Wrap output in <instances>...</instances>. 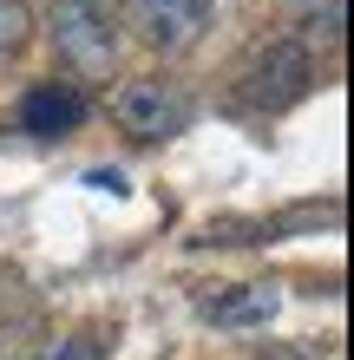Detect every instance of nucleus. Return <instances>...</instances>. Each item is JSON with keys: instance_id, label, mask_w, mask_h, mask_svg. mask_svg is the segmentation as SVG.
Here are the masks:
<instances>
[{"instance_id": "11", "label": "nucleus", "mask_w": 354, "mask_h": 360, "mask_svg": "<svg viewBox=\"0 0 354 360\" xmlns=\"http://www.w3.org/2000/svg\"><path fill=\"white\" fill-rule=\"evenodd\" d=\"M92 7H106V13H112V7H132V0H92Z\"/></svg>"}, {"instance_id": "8", "label": "nucleus", "mask_w": 354, "mask_h": 360, "mask_svg": "<svg viewBox=\"0 0 354 360\" xmlns=\"http://www.w3.org/2000/svg\"><path fill=\"white\" fill-rule=\"evenodd\" d=\"M39 314H0V360H46V341H39Z\"/></svg>"}, {"instance_id": "9", "label": "nucleus", "mask_w": 354, "mask_h": 360, "mask_svg": "<svg viewBox=\"0 0 354 360\" xmlns=\"http://www.w3.org/2000/svg\"><path fill=\"white\" fill-rule=\"evenodd\" d=\"M33 39V7L27 0H0V53H20Z\"/></svg>"}, {"instance_id": "3", "label": "nucleus", "mask_w": 354, "mask_h": 360, "mask_svg": "<svg viewBox=\"0 0 354 360\" xmlns=\"http://www.w3.org/2000/svg\"><path fill=\"white\" fill-rule=\"evenodd\" d=\"M112 124L144 138V144L177 138L184 124H191V92H184L177 79H125L112 92Z\"/></svg>"}, {"instance_id": "5", "label": "nucleus", "mask_w": 354, "mask_h": 360, "mask_svg": "<svg viewBox=\"0 0 354 360\" xmlns=\"http://www.w3.org/2000/svg\"><path fill=\"white\" fill-rule=\"evenodd\" d=\"M86 92L79 86H33L27 98H20V131H33V138H59V131H79L86 124Z\"/></svg>"}, {"instance_id": "6", "label": "nucleus", "mask_w": 354, "mask_h": 360, "mask_svg": "<svg viewBox=\"0 0 354 360\" xmlns=\"http://www.w3.org/2000/svg\"><path fill=\"white\" fill-rule=\"evenodd\" d=\"M276 308H282V288L276 282H236V288H223V295L203 302V321L243 334V328H269V321H276Z\"/></svg>"}, {"instance_id": "1", "label": "nucleus", "mask_w": 354, "mask_h": 360, "mask_svg": "<svg viewBox=\"0 0 354 360\" xmlns=\"http://www.w3.org/2000/svg\"><path fill=\"white\" fill-rule=\"evenodd\" d=\"M315 92V53L302 46L296 33H282V39H263L256 53L236 66V86H230V98L243 105V112H289L296 98H308Z\"/></svg>"}, {"instance_id": "4", "label": "nucleus", "mask_w": 354, "mask_h": 360, "mask_svg": "<svg viewBox=\"0 0 354 360\" xmlns=\"http://www.w3.org/2000/svg\"><path fill=\"white\" fill-rule=\"evenodd\" d=\"M217 20V0H132V33L151 53H191Z\"/></svg>"}, {"instance_id": "2", "label": "nucleus", "mask_w": 354, "mask_h": 360, "mask_svg": "<svg viewBox=\"0 0 354 360\" xmlns=\"http://www.w3.org/2000/svg\"><path fill=\"white\" fill-rule=\"evenodd\" d=\"M46 33H53L59 59H66L79 79H112V66H118V20L106 7H92V0H53Z\"/></svg>"}, {"instance_id": "7", "label": "nucleus", "mask_w": 354, "mask_h": 360, "mask_svg": "<svg viewBox=\"0 0 354 360\" xmlns=\"http://www.w3.org/2000/svg\"><path fill=\"white\" fill-rule=\"evenodd\" d=\"M296 39H302L308 53H322V46L335 53L341 39H348V0H315V7L302 13V27H296Z\"/></svg>"}, {"instance_id": "10", "label": "nucleus", "mask_w": 354, "mask_h": 360, "mask_svg": "<svg viewBox=\"0 0 354 360\" xmlns=\"http://www.w3.org/2000/svg\"><path fill=\"white\" fill-rule=\"evenodd\" d=\"M256 360H308V354H302V347H289V341H269Z\"/></svg>"}]
</instances>
